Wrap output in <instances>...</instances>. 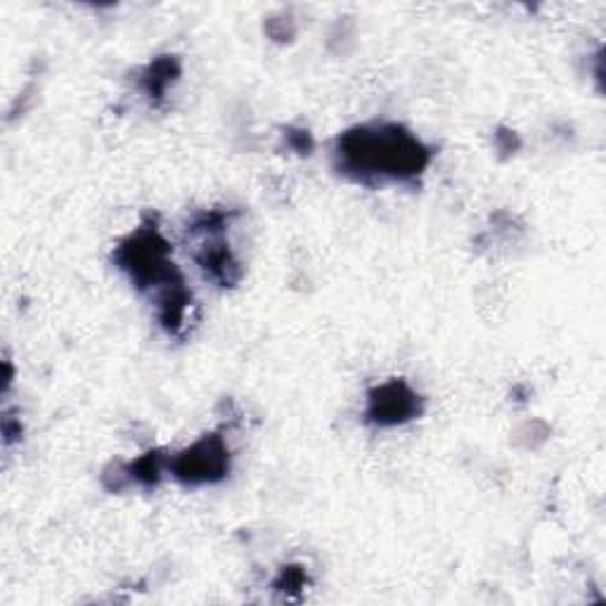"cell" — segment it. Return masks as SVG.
I'll list each match as a JSON object with an SVG mask.
<instances>
[{
  "instance_id": "1",
  "label": "cell",
  "mask_w": 606,
  "mask_h": 606,
  "mask_svg": "<svg viewBox=\"0 0 606 606\" xmlns=\"http://www.w3.org/2000/svg\"><path fill=\"white\" fill-rule=\"evenodd\" d=\"M339 152H342L349 169L363 175L388 178L415 175L424 169L426 159H430V154L413 135L403 133L396 127L353 131L344 135Z\"/></svg>"
},
{
  "instance_id": "2",
  "label": "cell",
  "mask_w": 606,
  "mask_h": 606,
  "mask_svg": "<svg viewBox=\"0 0 606 606\" xmlns=\"http://www.w3.org/2000/svg\"><path fill=\"white\" fill-rule=\"evenodd\" d=\"M225 472V451L219 441H202L198 448L178 459V476L200 484L219 478Z\"/></svg>"
},
{
  "instance_id": "3",
  "label": "cell",
  "mask_w": 606,
  "mask_h": 606,
  "mask_svg": "<svg viewBox=\"0 0 606 606\" xmlns=\"http://www.w3.org/2000/svg\"><path fill=\"white\" fill-rule=\"evenodd\" d=\"M415 413V396L401 384H391L377 391L372 398L370 415L382 424H396L407 420V415Z\"/></svg>"
}]
</instances>
